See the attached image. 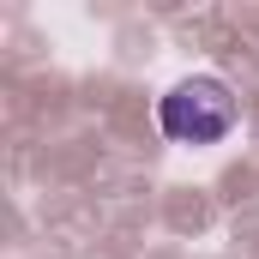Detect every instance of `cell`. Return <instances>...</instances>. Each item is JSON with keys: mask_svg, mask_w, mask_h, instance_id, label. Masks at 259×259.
<instances>
[{"mask_svg": "<svg viewBox=\"0 0 259 259\" xmlns=\"http://www.w3.org/2000/svg\"><path fill=\"white\" fill-rule=\"evenodd\" d=\"M157 127L175 145H217L235 127V91L223 78H211V72H193V78H181V84L163 91Z\"/></svg>", "mask_w": 259, "mask_h": 259, "instance_id": "6da1fadb", "label": "cell"}]
</instances>
